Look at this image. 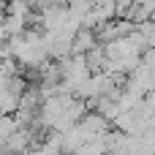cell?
<instances>
[{"label":"cell","instance_id":"cell-1","mask_svg":"<svg viewBox=\"0 0 155 155\" xmlns=\"http://www.w3.org/2000/svg\"><path fill=\"white\" fill-rule=\"evenodd\" d=\"M19 131V120L16 114H0V147Z\"/></svg>","mask_w":155,"mask_h":155}]
</instances>
